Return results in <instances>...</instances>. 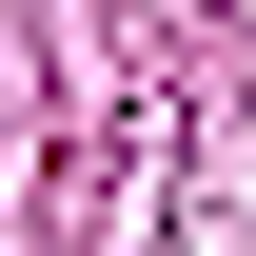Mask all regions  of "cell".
<instances>
[]
</instances>
